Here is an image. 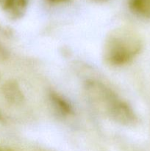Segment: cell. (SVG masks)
I'll use <instances>...</instances> for the list:
<instances>
[{
    "instance_id": "6da1fadb",
    "label": "cell",
    "mask_w": 150,
    "mask_h": 151,
    "mask_svg": "<svg viewBox=\"0 0 150 151\" xmlns=\"http://www.w3.org/2000/svg\"><path fill=\"white\" fill-rule=\"evenodd\" d=\"M86 88L91 100L113 120L126 125L135 123L136 117L133 111L126 103L118 98L111 90L95 82L88 83Z\"/></svg>"
},
{
    "instance_id": "7a4b0ae2",
    "label": "cell",
    "mask_w": 150,
    "mask_h": 151,
    "mask_svg": "<svg viewBox=\"0 0 150 151\" xmlns=\"http://www.w3.org/2000/svg\"><path fill=\"white\" fill-rule=\"evenodd\" d=\"M138 49L139 45L133 37L125 32H116L110 36L106 44V58L112 64H125L133 58Z\"/></svg>"
},
{
    "instance_id": "3957f363",
    "label": "cell",
    "mask_w": 150,
    "mask_h": 151,
    "mask_svg": "<svg viewBox=\"0 0 150 151\" xmlns=\"http://www.w3.org/2000/svg\"><path fill=\"white\" fill-rule=\"evenodd\" d=\"M27 0H0V5L15 17L22 16L26 10Z\"/></svg>"
},
{
    "instance_id": "277c9868",
    "label": "cell",
    "mask_w": 150,
    "mask_h": 151,
    "mask_svg": "<svg viewBox=\"0 0 150 151\" xmlns=\"http://www.w3.org/2000/svg\"><path fill=\"white\" fill-rule=\"evenodd\" d=\"M129 7L135 14L150 18V0H129Z\"/></svg>"
},
{
    "instance_id": "5b68a950",
    "label": "cell",
    "mask_w": 150,
    "mask_h": 151,
    "mask_svg": "<svg viewBox=\"0 0 150 151\" xmlns=\"http://www.w3.org/2000/svg\"><path fill=\"white\" fill-rule=\"evenodd\" d=\"M51 1H66V0H49Z\"/></svg>"
}]
</instances>
